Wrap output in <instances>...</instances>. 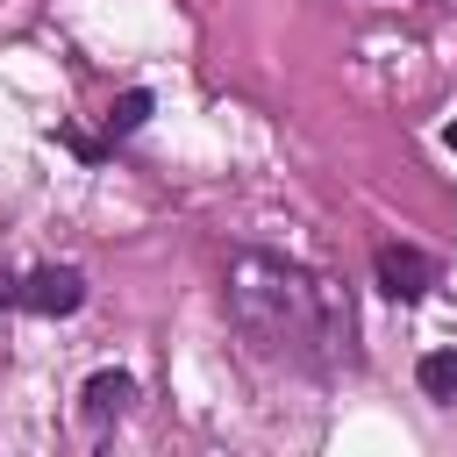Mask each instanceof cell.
<instances>
[{"mask_svg":"<svg viewBox=\"0 0 457 457\" xmlns=\"http://www.w3.org/2000/svg\"><path fill=\"white\" fill-rule=\"evenodd\" d=\"M228 314L278 364H307V371L350 364V300L286 257H264V250L236 257L228 264Z\"/></svg>","mask_w":457,"mask_h":457,"instance_id":"cell-1","label":"cell"},{"mask_svg":"<svg viewBox=\"0 0 457 457\" xmlns=\"http://www.w3.org/2000/svg\"><path fill=\"white\" fill-rule=\"evenodd\" d=\"M436 286V257L428 250H414V243H378V293L386 300H421Z\"/></svg>","mask_w":457,"mask_h":457,"instance_id":"cell-2","label":"cell"},{"mask_svg":"<svg viewBox=\"0 0 457 457\" xmlns=\"http://www.w3.org/2000/svg\"><path fill=\"white\" fill-rule=\"evenodd\" d=\"M14 307H29V314H79V307H86V278H79L71 264H43V271L21 278Z\"/></svg>","mask_w":457,"mask_h":457,"instance_id":"cell-3","label":"cell"},{"mask_svg":"<svg viewBox=\"0 0 457 457\" xmlns=\"http://www.w3.org/2000/svg\"><path fill=\"white\" fill-rule=\"evenodd\" d=\"M129 400H136V378L129 371H93L86 393H79V414H86V428H107V421L129 414Z\"/></svg>","mask_w":457,"mask_h":457,"instance_id":"cell-4","label":"cell"},{"mask_svg":"<svg viewBox=\"0 0 457 457\" xmlns=\"http://www.w3.org/2000/svg\"><path fill=\"white\" fill-rule=\"evenodd\" d=\"M414 378H421L428 400H457V350H428V357L414 364Z\"/></svg>","mask_w":457,"mask_h":457,"instance_id":"cell-5","label":"cell"},{"mask_svg":"<svg viewBox=\"0 0 457 457\" xmlns=\"http://www.w3.org/2000/svg\"><path fill=\"white\" fill-rule=\"evenodd\" d=\"M100 121H107V143H114V136H136V129L150 121V93H143V86H136V93H114V107H107Z\"/></svg>","mask_w":457,"mask_h":457,"instance_id":"cell-6","label":"cell"},{"mask_svg":"<svg viewBox=\"0 0 457 457\" xmlns=\"http://www.w3.org/2000/svg\"><path fill=\"white\" fill-rule=\"evenodd\" d=\"M450 150H457V121H450Z\"/></svg>","mask_w":457,"mask_h":457,"instance_id":"cell-7","label":"cell"}]
</instances>
